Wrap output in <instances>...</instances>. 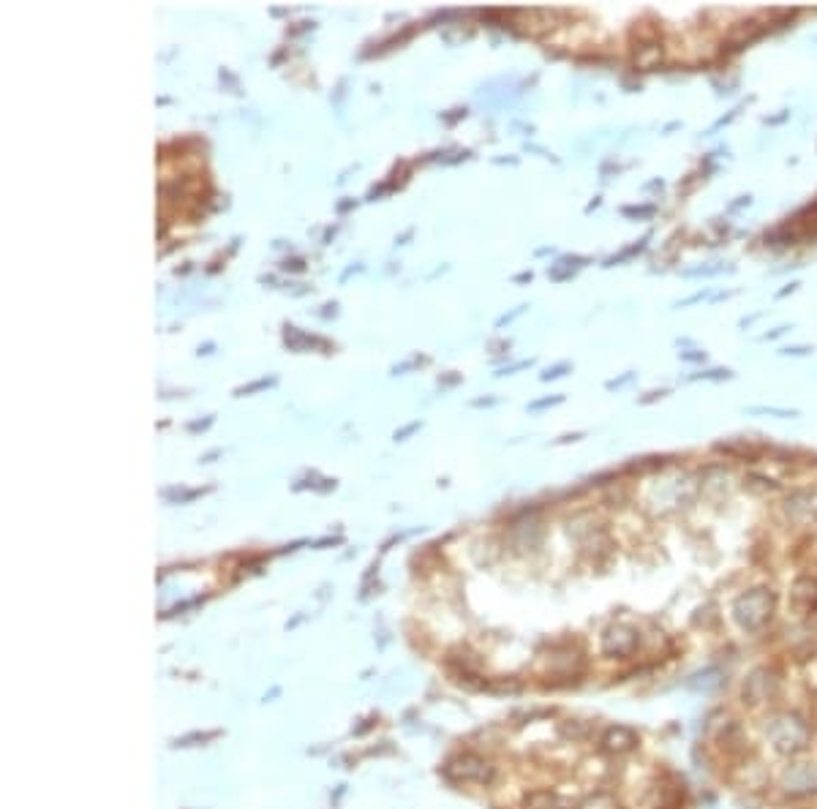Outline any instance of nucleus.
Segmentation results:
<instances>
[{"instance_id":"f257e3e1","label":"nucleus","mask_w":817,"mask_h":809,"mask_svg":"<svg viewBox=\"0 0 817 809\" xmlns=\"http://www.w3.org/2000/svg\"><path fill=\"white\" fill-rule=\"evenodd\" d=\"M447 774L466 785H488L493 780V765L480 755H461L447 765Z\"/></svg>"},{"instance_id":"f03ea898","label":"nucleus","mask_w":817,"mask_h":809,"mask_svg":"<svg viewBox=\"0 0 817 809\" xmlns=\"http://www.w3.org/2000/svg\"><path fill=\"white\" fill-rule=\"evenodd\" d=\"M739 603H741V605H749V613L739 616V621H741L747 629H757V627H763V624L771 619V611H773V597H771V594H765L763 589H757V591L747 594V597H741Z\"/></svg>"},{"instance_id":"7ed1b4c3","label":"nucleus","mask_w":817,"mask_h":809,"mask_svg":"<svg viewBox=\"0 0 817 809\" xmlns=\"http://www.w3.org/2000/svg\"><path fill=\"white\" fill-rule=\"evenodd\" d=\"M611 641H613V646H605V652L616 654V657H627L637 649V635L629 632V629H621V627H616L605 635V644H611Z\"/></svg>"},{"instance_id":"20e7f679","label":"nucleus","mask_w":817,"mask_h":809,"mask_svg":"<svg viewBox=\"0 0 817 809\" xmlns=\"http://www.w3.org/2000/svg\"><path fill=\"white\" fill-rule=\"evenodd\" d=\"M637 744L635 733L629 728H611L605 736H602V747L608 752H629Z\"/></svg>"},{"instance_id":"39448f33","label":"nucleus","mask_w":817,"mask_h":809,"mask_svg":"<svg viewBox=\"0 0 817 809\" xmlns=\"http://www.w3.org/2000/svg\"><path fill=\"white\" fill-rule=\"evenodd\" d=\"M526 806H532V809H567V801L562 796L545 790V793H534L532 798H526Z\"/></svg>"},{"instance_id":"423d86ee","label":"nucleus","mask_w":817,"mask_h":809,"mask_svg":"<svg viewBox=\"0 0 817 809\" xmlns=\"http://www.w3.org/2000/svg\"><path fill=\"white\" fill-rule=\"evenodd\" d=\"M276 379H260V381H253V385H248V388H240L237 390V396H243V393H251V390H260V388H268V385H273Z\"/></svg>"},{"instance_id":"0eeeda50","label":"nucleus","mask_w":817,"mask_h":809,"mask_svg":"<svg viewBox=\"0 0 817 809\" xmlns=\"http://www.w3.org/2000/svg\"><path fill=\"white\" fill-rule=\"evenodd\" d=\"M417 429H420V422H412V425H406L404 431H398V434H396V439H404V437H409V434H412V431H417Z\"/></svg>"}]
</instances>
